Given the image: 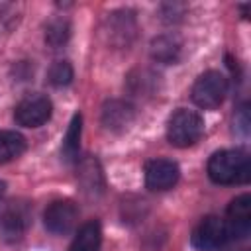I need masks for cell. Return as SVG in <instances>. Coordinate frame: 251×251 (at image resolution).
<instances>
[{"mask_svg": "<svg viewBox=\"0 0 251 251\" xmlns=\"http://www.w3.org/2000/svg\"><path fill=\"white\" fill-rule=\"evenodd\" d=\"M249 155L241 149H224L210 157L208 176L216 184H243L249 180Z\"/></svg>", "mask_w": 251, "mask_h": 251, "instance_id": "6da1fadb", "label": "cell"}, {"mask_svg": "<svg viewBox=\"0 0 251 251\" xmlns=\"http://www.w3.org/2000/svg\"><path fill=\"white\" fill-rule=\"evenodd\" d=\"M204 133V120L198 112L180 108L167 122V139L175 147H190Z\"/></svg>", "mask_w": 251, "mask_h": 251, "instance_id": "7a4b0ae2", "label": "cell"}, {"mask_svg": "<svg viewBox=\"0 0 251 251\" xmlns=\"http://www.w3.org/2000/svg\"><path fill=\"white\" fill-rule=\"evenodd\" d=\"M190 94H192V102L198 108L204 110L218 108L227 94V80L218 71H206L196 78Z\"/></svg>", "mask_w": 251, "mask_h": 251, "instance_id": "3957f363", "label": "cell"}, {"mask_svg": "<svg viewBox=\"0 0 251 251\" xmlns=\"http://www.w3.org/2000/svg\"><path fill=\"white\" fill-rule=\"evenodd\" d=\"M31 224V208L24 200H14L6 204L0 214V233L6 241H18L24 237Z\"/></svg>", "mask_w": 251, "mask_h": 251, "instance_id": "277c9868", "label": "cell"}, {"mask_svg": "<svg viewBox=\"0 0 251 251\" xmlns=\"http://www.w3.org/2000/svg\"><path fill=\"white\" fill-rule=\"evenodd\" d=\"M51 100L41 94H29L22 98L14 110V118L24 127H39L51 118Z\"/></svg>", "mask_w": 251, "mask_h": 251, "instance_id": "5b68a950", "label": "cell"}, {"mask_svg": "<svg viewBox=\"0 0 251 251\" xmlns=\"http://www.w3.org/2000/svg\"><path fill=\"white\" fill-rule=\"evenodd\" d=\"M229 241V233L226 227V222L216 218V216H208L204 218L192 231V245L200 251H210V249H220L222 245H226Z\"/></svg>", "mask_w": 251, "mask_h": 251, "instance_id": "8992f818", "label": "cell"}, {"mask_svg": "<svg viewBox=\"0 0 251 251\" xmlns=\"http://www.w3.org/2000/svg\"><path fill=\"white\" fill-rule=\"evenodd\" d=\"M78 218V210L71 200H55L47 206L43 214V224L51 233L65 235L69 233Z\"/></svg>", "mask_w": 251, "mask_h": 251, "instance_id": "52a82bcc", "label": "cell"}, {"mask_svg": "<svg viewBox=\"0 0 251 251\" xmlns=\"http://www.w3.org/2000/svg\"><path fill=\"white\" fill-rule=\"evenodd\" d=\"M226 227L231 239H245L251 231V196L241 194L227 206V220Z\"/></svg>", "mask_w": 251, "mask_h": 251, "instance_id": "ba28073f", "label": "cell"}, {"mask_svg": "<svg viewBox=\"0 0 251 251\" xmlns=\"http://www.w3.org/2000/svg\"><path fill=\"white\" fill-rule=\"evenodd\" d=\"M180 176L178 165L171 159H153L145 165V184L151 190H169Z\"/></svg>", "mask_w": 251, "mask_h": 251, "instance_id": "9c48e42d", "label": "cell"}, {"mask_svg": "<svg viewBox=\"0 0 251 251\" xmlns=\"http://www.w3.org/2000/svg\"><path fill=\"white\" fill-rule=\"evenodd\" d=\"M135 118L133 106H129L124 100H110L102 110V124L110 131H124L131 126Z\"/></svg>", "mask_w": 251, "mask_h": 251, "instance_id": "30bf717a", "label": "cell"}, {"mask_svg": "<svg viewBox=\"0 0 251 251\" xmlns=\"http://www.w3.org/2000/svg\"><path fill=\"white\" fill-rule=\"evenodd\" d=\"M100 241H102L100 224L92 220V222H86L78 229V233H76V237H75V241H73L69 251H98L100 249Z\"/></svg>", "mask_w": 251, "mask_h": 251, "instance_id": "8fae6325", "label": "cell"}, {"mask_svg": "<svg viewBox=\"0 0 251 251\" xmlns=\"http://www.w3.org/2000/svg\"><path fill=\"white\" fill-rule=\"evenodd\" d=\"M151 57L161 63H175L180 57V41L173 35H161L151 43Z\"/></svg>", "mask_w": 251, "mask_h": 251, "instance_id": "7c38bea8", "label": "cell"}, {"mask_svg": "<svg viewBox=\"0 0 251 251\" xmlns=\"http://www.w3.org/2000/svg\"><path fill=\"white\" fill-rule=\"evenodd\" d=\"M25 151V139L18 131H0V165L18 159Z\"/></svg>", "mask_w": 251, "mask_h": 251, "instance_id": "4fadbf2b", "label": "cell"}, {"mask_svg": "<svg viewBox=\"0 0 251 251\" xmlns=\"http://www.w3.org/2000/svg\"><path fill=\"white\" fill-rule=\"evenodd\" d=\"M80 133H82V116L80 114H75L71 124H69V129H67V135L63 139V157L65 161H75L78 157V145H80Z\"/></svg>", "mask_w": 251, "mask_h": 251, "instance_id": "5bb4252c", "label": "cell"}, {"mask_svg": "<svg viewBox=\"0 0 251 251\" xmlns=\"http://www.w3.org/2000/svg\"><path fill=\"white\" fill-rule=\"evenodd\" d=\"M69 35H71V27L65 20H53L45 29V41L55 49L61 47L63 43H67Z\"/></svg>", "mask_w": 251, "mask_h": 251, "instance_id": "9a60e30c", "label": "cell"}, {"mask_svg": "<svg viewBox=\"0 0 251 251\" xmlns=\"http://www.w3.org/2000/svg\"><path fill=\"white\" fill-rule=\"evenodd\" d=\"M73 80V67L69 61H55L49 69V82L53 86H67Z\"/></svg>", "mask_w": 251, "mask_h": 251, "instance_id": "2e32d148", "label": "cell"}, {"mask_svg": "<svg viewBox=\"0 0 251 251\" xmlns=\"http://www.w3.org/2000/svg\"><path fill=\"white\" fill-rule=\"evenodd\" d=\"M4 190H6V184L0 180V202H2V196H4Z\"/></svg>", "mask_w": 251, "mask_h": 251, "instance_id": "e0dca14e", "label": "cell"}]
</instances>
